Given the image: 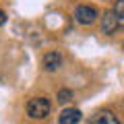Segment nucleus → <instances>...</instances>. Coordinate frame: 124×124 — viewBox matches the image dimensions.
Returning a JSON list of instances; mask_svg holds the SVG:
<instances>
[{"instance_id":"nucleus-1","label":"nucleus","mask_w":124,"mask_h":124,"mask_svg":"<svg viewBox=\"0 0 124 124\" xmlns=\"http://www.w3.org/2000/svg\"><path fill=\"white\" fill-rule=\"evenodd\" d=\"M50 110H52V103L46 97H31L27 101V116L33 120H44L50 116Z\"/></svg>"},{"instance_id":"nucleus-2","label":"nucleus","mask_w":124,"mask_h":124,"mask_svg":"<svg viewBox=\"0 0 124 124\" xmlns=\"http://www.w3.org/2000/svg\"><path fill=\"white\" fill-rule=\"evenodd\" d=\"M75 21L79 23V25H93V23L97 21V10L93 8V6H87V4H81L75 8Z\"/></svg>"},{"instance_id":"nucleus-3","label":"nucleus","mask_w":124,"mask_h":124,"mask_svg":"<svg viewBox=\"0 0 124 124\" xmlns=\"http://www.w3.org/2000/svg\"><path fill=\"white\" fill-rule=\"evenodd\" d=\"M118 29H120V27H118V19H116L114 10H108V13L101 17V33H106V35H114Z\"/></svg>"},{"instance_id":"nucleus-4","label":"nucleus","mask_w":124,"mask_h":124,"mask_svg":"<svg viewBox=\"0 0 124 124\" xmlns=\"http://www.w3.org/2000/svg\"><path fill=\"white\" fill-rule=\"evenodd\" d=\"M87 124H120V120L112 114L110 110H99L89 118Z\"/></svg>"},{"instance_id":"nucleus-5","label":"nucleus","mask_w":124,"mask_h":124,"mask_svg":"<svg viewBox=\"0 0 124 124\" xmlns=\"http://www.w3.org/2000/svg\"><path fill=\"white\" fill-rule=\"evenodd\" d=\"M81 110L77 108H66V110H62L60 116H58V124H79L81 120Z\"/></svg>"},{"instance_id":"nucleus-6","label":"nucleus","mask_w":124,"mask_h":124,"mask_svg":"<svg viewBox=\"0 0 124 124\" xmlns=\"http://www.w3.org/2000/svg\"><path fill=\"white\" fill-rule=\"evenodd\" d=\"M60 64H62V54L60 52H48V54H44V68L48 72L58 70Z\"/></svg>"},{"instance_id":"nucleus-7","label":"nucleus","mask_w":124,"mask_h":124,"mask_svg":"<svg viewBox=\"0 0 124 124\" xmlns=\"http://www.w3.org/2000/svg\"><path fill=\"white\" fill-rule=\"evenodd\" d=\"M112 10H114L116 19H118V27L124 29V0H116V4H114Z\"/></svg>"},{"instance_id":"nucleus-8","label":"nucleus","mask_w":124,"mask_h":124,"mask_svg":"<svg viewBox=\"0 0 124 124\" xmlns=\"http://www.w3.org/2000/svg\"><path fill=\"white\" fill-rule=\"evenodd\" d=\"M56 99H58V103H68L72 99V91L70 89H60L56 93Z\"/></svg>"},{"instance_id":"nucleus-9","label":"nucleus","mask_w":124,"mask_h":124,"mask_svg":"<svg viewBox=\"0 0 124 124\" xmlns=\"http://www.w3.org/2000/svg\"><path fill=\"white\" fill-rule=\"evenodd\" d=\"M4 23H6V13H4V10H0V27L4 25Z\"/></svg>"},{"instance_id":"nucleus-10","label":"nucleus","mask_w":124,"mask_h":124,"mask_svg":"<svg viewBox=\"0 0 124 124\" xmlns=\"http://www.w3.org/2000/svg\"><path fill=\"white\" fill-rule=\"evenodd\" d=\"M122 50H124V41H122Z\"/></svg>"}]
</instances>
